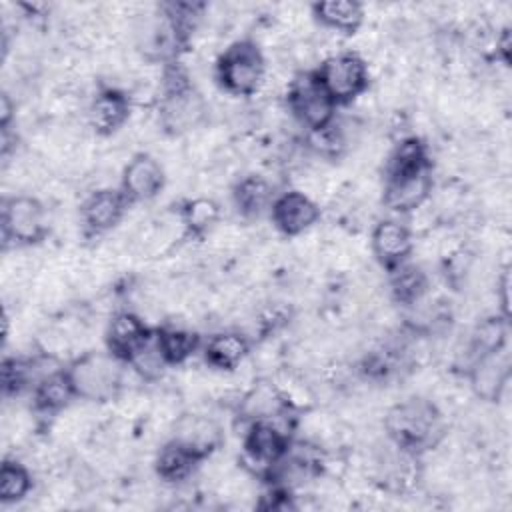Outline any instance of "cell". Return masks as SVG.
<instances>
[{"mask_svg": "<svg viewBox=\"0 0 512 512\" xmlns=\"http://www.w3.org/2000/svg\"><path fill=\"white\" fill-rule=\"evenodd\" d=\"M200 462H202V458L194 450H190L182 442L170 438L158 450L154 468H156V474L160 480L178 484V482L188 480Z\"/></svg>", "mask_w": 512, "mask_h": 512, "instance_id": "44dd1931", "label": "cell"}, {"mask_svg": "<svg viewBox=\"0 0 512 512\" xmlns=\"http://www.w3.org/2000/svg\"><path fill=\"white\" fill-rule=\"evenodd\" d=\"M314 76L336 106L354 102L370 86L368 62L352 50L326 56L314 70Z\"/></svg>", "mask_w": 512, "mask_h": 512, "instance_id": "277c9868", "label": "cell"}, {"mask_svg": "<svg viewBox=\"0 0 512 512\" xmlns=\"http://www.w3.org/2000/svg\"><path fill=\"white\" fill-rule=\"evenodd\" d=\"M274 198V186L260 174H248L232 186L234 208L244 218H258L270 212Z\"/></svg>", "mask_w": 512, "mask_h": 512, "instance_id": "d6986e66", "label": "cell"}, {"mask_svg": "<svg viewBox=\"0 0 512 512\" xmlns=\"http://www.w3.org/2000/svg\"><path fill=\"white\" fill-rule=\"evenodd\" d=\"M130 118V98L118 88H102L86 110V122L98 136H112Z\"/></svg>", "mask_w": 512, "mask_h": 512, "instance_id": "9a60e30c", "label": "cell"}, {"mask_svg": "<svg viewBox=\"0 0 512 512\" xmlns=\"http://www.w3.org/2000/svg\"><path fill=\"white\" fill-rule=\"evenodd\" d=\"M432 186V166L408 174L384 176L382 204L390 212L410 214L432 198Z\"/></svg>", "mask_w": 512, "mask_h": 512, "instance_id": "9c48e42d", "label": "cell"}, {"mask_svg": "<svg viewBox=\"0 0 512 512\" xmlns=\"http://www.w3.org/2000/svg\"><path fill=\"white\" fill-rule=\"evenodd\" d=\"M286 108L308 132L324 128L336 118V104L324 92L314 72H300L292 76L286 86Z\"/></svg>", "mask_w": 512, "mask_h": 512, "instance_id": "8992f818", "label": "cell"}, {"mask_svg": "<svg viewBox=\"0 0 512 512\" xmlns=\"http://www.w3.org/2000/svg\"><path fill=\"white\" fill-rule=\"evenodd\" d=\"M166 186L164 166L150 154H134L120 176V190L130 204L156 198Z\"/></svg>", "mask_w": 512, "mask_h": 512, "instance_id": "30bf717a", "label": "cell"}, {"mask_svg": "<svg viewBox=\"0 0 512 512\" xmlns=\"http://www.w3.org/2000/svg\"><path fill=\"white\" fill-rule=\"evenodd\" d=\"M370 248L380 266L390 272L396 266L408 262L414 250L412 230L398 220H380L372 228Z\"/></svg>", "mask_w": 512, "mask_h": 512, "instance_id": "5bb4252c", "label": "cell"}, {"mask_svg": "<svg viewBox=\"0 0 512 512\" xmlns=\"http://www.w3.org/2000/svg\"><path fill=\"white\" fill-rule=\"evenodd\" d=\"M388 274H390V282H388L390 296L396 304L410 308L412 304H416L428 294V278L420 266L412 262H404L394 270H390Z\"/></svg>", "mask_w": 512, "mask_h": 512, "instance_id": "7402d4cb", "label": "cell"}, {"mask_svg": "<svg viewBox=\"0 0 512 512\" xmlns=\"http://www.w3.org/2000/svg\"><path fill=\"white\" fill-rule=\"evenodd\" d=\"M506 342H508V318H504L502 314H496V316H486L478 320L468 342L470 362L482 354L504 350Z\"/></svg>", "mask_w": 512, "mask_h": 512, "instance_id": "cb8c5ba5", "label": "cell"}, {"mask_svg": "<svg viewBox=\"0 0 512 512\" xmlns=\"http://www.w3.org/2000/svg\"><path fill=\"white\" fill-rule=\"evenodd\" d=\"M158 348L168 366H180L188 362L200 348V336L184 326H162L156 330Z\"/></svg>", "mask_w": 512, "mask_h": 512, "instance_id": "603a6c76", "label": "cell"}, {"mask_svg": "<svg viewBox=\"0 0 512 512\" xmlns=\"http://www.w3.org/2000/svg\"><path fill=\"white\" fill-rule=\"evenodd\" d=\"M124 362L106 352H84L72 360L68 376L72 380L76 398L86 402H108L122 390Z\"/></svg>", "mask_w": 512, "mask_h": 512, "instance_id": "3957f363", "label": "cell"}, {"mask_svg": "<svg viewBox=\"0 0 512 512\" xmlns=\"http://www.w3.org/2000/svg\"><path fill=\"white\" fill-rule=\"evenodd\" d=\"M172 438L206 460L222 442L220 426L206 414H182L172 424Z\"/></svg>", "mask_w": 512, "mask_h": 512, "instance_id": "2e32d148", "label": "cell"}, {"mask_svg": "<svg viewBox=\"0 0 512 512\" xmlns=\"http://www.w3.org/2000/svg\"><path fill=\"white\" fill-rule=\"evenodd\" d=\"M384 430L390 442L412 454L438 446L444 438L440 408L422 396H410L388 408Z\"/></svg>", "mask_w": 512, "mask_h": 512, "instance_id": "6da1fadb", "label": "cell"}, {"mask_svg": "<svg viewBox=\"0 0 512 512\" xmlns=\"http://www.w3.org/2000/svg\"><path fill=\"white\" fill-rule=\"evenodd\" d=\"M312 18L326 30H332L336 34L352 36L356 34L366 18V10L360 2L352 0H330V2H318L310 6Z\"/></svg>", "mask_w": 512, "mask_h": 512, "instance_id": "ac0fdd59", "label": "cell"}, {"mask_svg": "<svg viewBox=\"0 0 512 512\" xmlns=\"http://www.w3.org/2000/svg\"><path fill=\"white\" fill-rule=\"evenodd\" d=\"M2 244L4 248L34 246L48 232V216L44 204L34 196H10L2 200Z\"/></svg>", "mask_w": 512, "mask_h": 512, "instance_id": "5b68a950", "label": "cell"}, {"mask_svg": "<svg viewBox=\"0 0 512 512\" xmlns=\"http://www.w3.org/2000/svg\"><path fill=\"white\" fill-rule=\"evenodd\" d=\"M270 220L280 234L298 238L310 232L320 220V204L302 190H288L274 198Z\"/></svg>", "mask_w": 512, "mask_h": 512, "instance_id": "ba28073f", "label": "cell"}, {"mask_svg": "<svg viewBox=\"0 0 512 512\" xmlns=\"http://www.w3.org/2000/svg\"><path fill=\"white\" fill-rule=\"evenodd\" d=\"M152 332L154 330H150L142 316H138L136 312L118 310L116 314H112L106 326V350L120 362L128 364L136 356V352L148 342Z\"/></svg>", "mask_w": 512, "mask_h": 512, "instance_id": "7c38bea8", "label": "cell"}, {"mask_svg": "<svg viewBox=\"0 0 512 512\" xmlns=\"http://www.w3.org/2000/svg\"><path fill=\"white\" fill-rule=\"evenodd\" d=\"M248 352H250L248 338L234 330L216 332L202 346V356L206 366L218 372L238 370L246 360Z\"/></svg>", "mask_w": 512, "mask_h": 512, "instance_id": "e0dca14e", "label": "cell"}, {"mask_svg": "<svg viewBox=\"0 0 512 512\" xmlns=\"http://www.w3.org/2000/svg\"><path fill=\"white\" fill-rule=\"evenodd\" d=\"M506 350V348H504ZM490 352L474 358L468 366L470 390L486 402H500L510 384V358L508 354Z\"/></svg>", "mask_w": 512, "mask_h": 512, "instance_id": "8fae6325", "label": "cell"}, {"mask_svg": "<svg viewBox=\"0 0 512 512\" xmlns=\"http://www.w3.org/2000/svg\"><path fill=\"white\" fill-rule=\"evenodd\" d=\"M180 222L184 230L190 234H196V236L210 234L220 222V206L214 198H208V196L192 198L182 206Z\"/></svg>", "mask_w": 512, "mask_h": 512, "instance_id": "d4e9b609", "label": "cell"}, {"mask_svg": "<svg viewBox=\"0 0 512 512\" xmlns=\"http://www.w3.org/2000/svg\"><path fill=\"white\" fill-rule=\"evenodd\" d=\"M76 398L68 370H52L32 386V404L38 412L58 414Z\"/></svg>", "mask_w": 512, "mask_h": 512, "instance_id": "ffe728a7", "label": "cell"}, {"mask_svg": "<svg viewBox=\"0 0 512 512\" xmlns=\"http://www.w3.org/2000/svg\"><path fill=\"white\" fill-rule=\"evenodd\" d=\"M266 58L254 40H236L216 60V78L230 96H254L266 82Z\"/></svg>", "mask_w": 512, "mask_h": 512, "instance_id": "7a4b0ae2", "label": "cell"}, {"mask_svg": "<svg viewBox=\"0 0 512 512\" xmlns=\"http://www.w3.org/2000/svg\"><path fill=\"white\" fill-rule=\"evenodd\" d=\"M290 446V432L288 428L280 426L276 422V416L272 418H260L250 420L244 438V462L246 468L260 478H266L270 468L286 454Z\"/></svg>", "mask_w": 512, "mask_h": 512, "instance_id": "52a82bcc", "label": "cell"}, {"mask_svg": "<svg viewBox=\"0 0 512 512\" xmlns=\"http://www.w3.org/2000/svg\"><path fill=\"white\" fill-rule=\"evenodd\" d=\"M32 490V474L18 460L6 458L0 468V502L16 504Z\"/></svg>", "mask_w": 512, "mask_h": 512, "instance_id": "484cf974", "label": "cell"}, {"mask_svg": "<svg viewBox=\"0 0 512 512\" xmlns=\"http://www.w3.org/2000/svg\"><path fill=\"white\" fill-rule=\"evenodd\" d=\"M130 202L118 188H98L90 192L80 206V220L92 234H104L116 228L126 216Z\"/></svg>", "mask_w": 512, "mask_h": 512, "instance_id": "4fadbf2b", "label": "cell"}]
</instances>
